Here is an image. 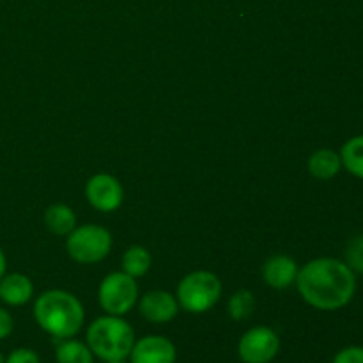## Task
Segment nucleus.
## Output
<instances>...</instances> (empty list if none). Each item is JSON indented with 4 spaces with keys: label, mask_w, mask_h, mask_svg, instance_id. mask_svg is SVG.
<instances>
[{
    "label": "nucleus",
    "mask_w": 363,
    "mask_h": 363,
    "mask_svg": "<svg viewBox=\"0 0 363 363\" xmlns=\"http://www.w3.org/2000/svg\"><path fill=\"white\" fill-rule=\"evenodd\" d=\"M296 286L301 298L319 311H339L346 307L357 291L354 272L337 259L311 261L298 272Z\"/></svg>",
    "instance_id": "obj_1"
},
{
    "label": "nucleus",
    "mask_w": 363,
    "mask_h": 363,
    "mask_svg": "<svg viewBox=\"0 0 363 363\" xmlns=\"http://www.w3.org/2000/svg\"><path fill=\"white\" fill-rule=\"evenodd\" d=\"M34 318L38 325L57 339H69L82 330L85 312L80 300L66 291H46L35 300Z\"/></svg>",
    "instance_id": "obj_2"
},
{
    "label": "nucleus",
    "mask_w": 363,
    "mask_h": 363,
    "mask_svg": "<svg viewBox=\"0 0 363 363\" xmlns=\"http://www.w3.org/2000/svg\"><path fill=\"white\" fill-rule=\"evenodd\" d=\"M87 344L92 354L101 360H124L133 350L135 332L119 315H105L89 326Z\"/></svg>",
    "instance_id": "obj_3"
},
{
    "label": "nucleus",
    "mask_w": 363,
    "mask_h": 363,
    "mask_svg": "<svg viewBox=\"0 0 363 363\" xmlns=\"http://www.w3.org/2000/svg\"><path fill=\"white\" fill-rule=\"evenodd\" d=\"M222 294V282L209 272L190 273L177 287V303L191 314H202L216 305Z\"/></svg>",
    "instance_id": "obj_4"
},
{
    "label": "nucleus",
    "mask_w": 363,
    "mask_h": 363,
    "mask_svg": "<svg viewBox=\"0 0 363 363\" xmlns=\"http://www.w3.org/2000/svg\"><path fill=\"white\" fill-rule=\"evenodd\" d=\"M67 254L82 264H92L108 255L112 248V234L99 225H82L67 236Z\"/></svg>",
    "instance_id": "obj_5"
},
{
    "label": "nucleus",
    "mask_w": 363,
    "mask_h": 363,
    "mask_svg": "<svg viewBox=\"0 0 363 363\" xmlns=\"http://www.w3.org/2000/svg\"><path fill=\"white\" fill-rule=\"evenodd\" d=\"M138 300V286L133 277L119 272L105 277L99 286V303L110 315H124Z\"/></svg>",
    "instance_id": "obj_6"
},
{
    "label": "nucleus",
    "mask_w": 363,
    "mask_h": 363,
    "mask_svg": "<svg viewBox=\"0 0 363 363\" xmlns=\"http://www.w3.org/2000/svg\"><path fill=\"white\" fill-rule=\"evenodd\" d=\"M279 350V335L266 326L248 330L238 346V353L245 363H269L277 357Z\"/></svg>",
    "instance_id": "obj_7"
},
{
    "label": "nucleus",
    "mask_w": 363,
    "mask_h": 363,
    "mask_svg": "<svg viewBox=\"0 0 363 363\" xmlns=\"http://www.w3.org/2000/svg\"><path fill=\"white\" fill-rule=\"evenodd\" d=\"M85 195L92 208L99 209L103 213L116 211L123 204L124 191L119 181L110 174H98L91 177L85 186Z\"/></svg>",
    "instance_id": "obj_8"
},
{
    "label": "nucleus",
    "mask_w": 363,
    "mask_h": 363,
    "mask_svg": "<svg viewBox=\"0 0 363 363\" xmlns=\"http://www.w3.org/2000/svg\"><path fill=\"white\" fill-rule=\"evenodd\" d=\"M131 363H176V347L165 337L149 335L133 344Z\"/></svg>",
    "instance_id": "obj_9"
},
{
    "label": "nucleus",
    "mask_w": 363,
    "mask_h": 363,
    "mask_svg": "<svg viewBox=\"0 0 363 363\" xmlns=\"http://www.w3.org/2000/svg\"><path fill=\"white\" fill-rule=\"evenodd\" d=\"M179 312V303L176 298L165 291H151L144 294L140 300V314L147 319L149 323H169Z\"/></svg>",
    "instance_id": "obj_10"
},
{
    "label": "nucleus",
    "mask_w": 363,
    "mask_h": 363,
    "mask_svg": "<svg viewBox=\"0 0 363 363\" xmlns=\"http://www.w3.org/2000/svg\"><path fill=\"white\" fill-rule=\"evenodd\" d=\"M262 277L268 286L275 289H286L296 282L298 264L287 255H273L262 266Z\"/></svg>",
    "instance_id": "obj_11"
},
{
    "label": "nucleus",
    "mask_w": 363,
    "mask_h": 363,
    "mask_svg": "<svg viewBox=\"0 0 363 363\" xmlns=\"http://www.w3.org/2000/svg\"><path fill=\"white\" fill-rule=\"evenodd\" d=\"M34 294V286L30 279L21 273H11L0 279V300L11 307L25 305Z\"/></svg>",
    "instance_id": "obj_12"
},
{
    "label": "nucleus",
    "mask_w": 363,
    "mask_h": 363,
    "mask_svg": "<svg viewBox=\"0 0 363 363\" xmlns=\"http://www.w3.org/2000/svg\"><path fill=\"white\" fill-rule=\"evenodd\" d=\"M340 167H342L340 155H337L332 149H319L308 158V170L315 179H332L339 174Z\"/></svg>",
    "instance_id": "obj_13"
},
{
    "label": "nucleus",
    "mask_w": 363,
    "mask_h": 363,
    "mask_svg": "<svg viewBox=\"0 0 363 363\" xmlns=\"http://www.w3.org/2000/svg\"><path fill=\"white\" fill-rule=\"evenodd\" d=\"M45 223L50 233L57 236H67L77 225V215L66 204L50 206L45 213Z\"/></svg>",
    "instance_id": "obj_14"
},
{
    "label": "nucleus",
    "mask_w": 363,
    "mask_h": 363,
    "mask_svg": "<svg viewBox=\"0 0 363 363\" xmlns=\"http://www.w3.org/2000/svg\"><path fill=\"white\" fill-rule=\"evenodd\" d=\"M340 162L346 167L347 172L363 179V135L353 137L340 149Z\"/></svg>",
    "instance_id": "obj_15"
},
{
    "label": "nucleus",
    "mask_w": 363,
    "mask_h": 363,
    "mask_svg": "<svg viewBox=\"0 0 363 363\" xmlns=\"http://www.w3.org/2000/svg\"><path fill=\"white\" fill-rule=\"evenodd\" d=\"M123 268L124 273L137 279V277H144L151 268V254L145 250L144 247H131L123 257Z\"/></svg>",
    "instance_id": "obj_16"
},
{
    "label": "nucleus",
    "mask_w": 363,
    "mask_h": 363,
    "mask_svg": "<svg viewBox=\"0 0 363 363\" xmlns=\"http://www.w3.org/2000/svg\"><path fill=\"white\" fill-rule=\"evenodd\" d=\"M57 362L59 363H92V351L78 340L66 339L57 346Z\"/></svg>",
    "instance_id": "obj_17"
},
{
    "label": "nucleus",
    "mask_w": 363,
    "mask_h": 363,
    "mask_svg": "<svg viewBox=\"0 0 363 363\" xmlns=\"http://www.w3.org/2000/svg\"><path fill=\"white\" fill-rule=\"evenodd\" d=\"M254 307L255 300L250 291L247 289L238 291L229 300V314L234 321H243V319H247L254 312Z\"/></svg>",
    "instance_id": "obj_18"
},
{
    "label": "nucleus",
    "mask_w": 363,
    "mask_h": 363,
    "mask_svg": "<svg viewBox=\"0 0 363 363\" xmlns=\"http://www.w3.org/2000/svg\"><path fill=\"white\" fill-rule=\"evenodd\" d=\"M346 257L347 266H350L353 272L363 273V236L354 238V240L351 241V245L347 247Z\"/></svg>",
    "instance_id": "obj_19"
},
{
    "label": "nucleus",
    "mask_w": 363,
    "mask_h": 363,
    "mask_svg": "<svg viewBox=\"0 0 363 363\" xmlns=\"http://www.w3.org/2000/svg\"><path fill=\"white\" fill-rule=\"evenodd\" d=\"M332 363H363V347L350 346L346 350L339 351Z\"/></svg>",
    "instance_id": "obj_20"
},
{
    "label": "nucleus",
    "mask_w": 363,
    "mask_h": 363,
    "mask_svg": "<svg viewBox=\"0 0 363 363\" xmlns=\"http://www.w3.org/2000/svg\"><path fill=\"white\" fill-rule=\"evenodd\" d=\"M6 363H39V357L32 350L20 347V350H14L6 358Z\"/></svg>",
    "instance_id": "obj_21"
},
{
    "label": "nucleus",
    "mask_w": 363,
    "mask_h": 363,
    "mask_svg": "<svg viewBox=\"0 0 363 363\" xmlns=\"http://www.w3.org/2000/svg\"><path fill=\"white\" fill-rule=\"evenodd\" d=\"M13 326H14V323H13V318H11V314L6 311V308L0 307V340L11 335V332H13Z\"/></svg>",
    "instance_id": "obj_22"
},
{
    "label": "nucleus",
    "mask_w": 363,
    "mask_h": 363,
    "mask_svg": "<svg viewBox=\"0 0 363 363\" xmlns=\"http://www.w3.org/2000/svg\"><path fill=\"white\" fill-rule=\"evenodd\" d=\"M6 268H7L6 255H4L2 248H0V279H2V277H4V273H6Z\"/></svg>",
    "instance_id": "obj_23"
},
{
    "label": "nucleus",
    "mask_w": 363,
    "mask_h": 363,
    "mask_svg": "<svg viewBox=\"0 0 363 363\" xmlns=\"http://www.w3.org/2000/svg\"><path fill=\"white\" fill-rule=\"evenodd\" d=\"M0 363H6V358H4L2 354H0Z\"/></svg>",
    "instance_id": "obj_24"
},
{
    "label": "nucleus",
    "mask_w": 363,
    "mask_h": 363,
    "mask_svg": "<svg viewBox=\"0 0 363 363\" xmlns=\"http://www.w3.org/2000/svg\"><path fill=\"white\" fill-rule=\"evenodd\" d=\"M106 363H124V360H116V362H106Z\"/></svg>",
    "instance_id": "obj_25"
}]
</instances>
